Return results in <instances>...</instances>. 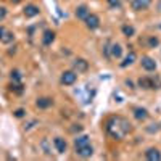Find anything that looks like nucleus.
I'll use <instances>...</instances> for the list:
<instances>
[{"instance_id":"obj_24","label":"nucleus","mask_w":161,"mask_h":161,"mask_svg":"<svg viewBox=\"0 0 161 161\" xmlns=\"http://www.w3.org/2000/svg\"><path fill=\"white\" fill-rule=\"evenodd\" d=\"M108 5L113 8H118V7H121V0H108Z\"/></svg>"},{"instance_id":"obj_5","label":"nucleus","mask_w":161,"mask_h":161,"mask_svg":"<svg viewBox=\"0 0 161 161\" xmlns=\"http://www.w3.org/2000/svg\"><path fill=\"white\" fill-rule=\"evenodd\" d=\"M152 5V0H132L130 7L134 11H143Z\"/></svg>"},{"instance_id":"obj_30","label":"nucleus","mask_w":161,"mask_h":161,"mask_svg":"<svg viewBox=\"0 0 161 161\" xmlns=\"http://www.w3.org/2000/svg\"><path fill=\"white\" fill-rule=\"evenodd\" d=\"M10 2H11V3H19L21 0H10Z\"/></svg>"},{"instance_id":"obj_2","label":"nucleus","mask_w":161,"mask_h":161,"mask_svg":"<svg viewBox=\"0 0 161 161\" xmlns=\"http://www.w3.org/2000/svg\"><path fill=\"white\" fill-rule=\"evenodd\" d=\"M76 80H77V73H74V71H64L60 77V82L63 86H73Z\"/></svg>"},{"instance_id":"obj_10","label":"nucleus","mask_w":161,"mask_h":161,"mask_svg":"<svg viewBox=\"0 0 161 161\" xmlns=\"http://www.w3.org/2000/svg\"><path fill=\"white\" fill-rule=\"evenodd\" d=\"M145 158L148 161H161V152L158 148H148L145 152Z\"/></svg>"},{"instance_id":"obj_12","label":"nucleus","mask_w":161,"mask_h":161,"mask_svg":"<svg viewBox=\"0 0 161 161\" xmlns=\"http://www.w3.org/2000/svg\"><path fill=\"white\" fill-rule=\"evenodd\" d=\"M121 55H123V47H121L119 44H111L110 45V58H121Z\"/></svg>"},{"instance_id":"obj_21","label":"nucleus","mask_w":161,"mask_h":161,"mask_svg":"<svg viewBox=\"0 0 161 161\" xmlns=\"http://www.w3.org/2000/svg\"><path fill=\"white\" fill-rule=\"evenodd\" d=\"M21 79H23V76H21V73L18 69L11 71V80H13V82H21Z\"/></svg>"},{"instance_id":"obj_29","label":"nucleus","mask_w":161,"mask_h":161,"mask_svg":"<svg viewBox=\"0 0 161 161\" xmlns=\"http://www.w3.org/2000/svg\"><path fill=\"white\" fill-rule=\"evenodd\" d=\"M126 86H129V87H130V89H134V84H132V82H130V80H129V79H127V80H126Z\"/></svg>"},{"instance_id":"obj_1","label":"nucleus","mask_w":161,"mask_h":161,"mask_svg":"<svg viewBox=\"0 0 161 161\" xmlns=\"http://www.w3.org/2000/svg\"><path fill=\"white\" fill-rule=\"evenodd\" d=\"M106 132L116 140L124 139L126 134L130 132V123L123 116H113L106 121Z\"/></svg>"},{"instance_id":"obj_8","label":"nucleus","mask_w":161,"mask_h":161,"mask_svg":"<svg viewBox=\"0 0 161 161\" xmlns=\"http://www.w3.org/2000/svg\"><path fill=\"white\" fill-rule=\"evenodd\" d=\"M39 13H40V10H39L37 5L29 3V5H26V7H24V16H26V18H34V16L39 15Z\"/></svg>"},{"instance_id":"obj_14","label":"nucleus","mask_w":161,"mask_h":161,"mask_svg":"<svg viewBox=\"0 0 161 161\" xmlns=\"http://www.w3.org/2000/svg\"><path fill=\"white\" fill-rule=\"evenodd\" d=\"M139 87H142V89H158L150 77H140L139 79Z\"/></svg>"},{"instance_id":"obj_3","label":"nucleus","mask_w":161,"mask_h":161,"mask_svg":"<svg viewBox=\"0 0 161 161\" xmlns=\"http://www.w3.org/2000/svg\"><path fill=\"white\" fill-rule=\"evenodd\" d=\"M87 69H89V63H87L84 58H76V60L73 61V71H74V73L80 74V73H86Z\"/></svg>"},{"instance_id":"obj_16","label":"nucleus","mask_w":161,"mask_h":161,"mask_svg":"<svg viewBox=\"0 0 161 161\" xmlns=\"http://www.w3.org/2000/svg\"><path fill=\"white\" fill-rule=\"evenodd\" d=\"M134 118L139 119V121H145L147 118H148V111H147L145 108H134Z\"/></svg>"},{"instance_id":"obj_4","label":"nucleus","mask_w":161,"mask_h":161,"mask_svg":"<svg viewBox=\"0 0 161 161\" xmlns=\"http://www.w3.org/2000/svg\"><path fill=\"white\" fill-rule=\"evenodd\" d=\"M84 21H86V26H87L89 29H97L98 26H100V18L95 15V13H89Z\"/></svg>"},{"instance_id":"obj_25","label":"nucleus","mask_w":161,"mask_h":161,"mask_svg":"<svg viewBox=\"0 0 161 161\" xmlns=\"http://www.w3.org/2000/svg\"><path fill=\"white\" fill-rule=\"evenodd\" d=\"M7 18V8L5 7H0V21H3Z\"/></svg>"},{"instance_id":"obj_7","label":"nucleus","mask_w":161,"mask_h":161,"mask_svg":"<svg viewBox=\"0 0 161 161\" xmlns=\"http://www.w3.org/2000/svg\"><path fill=\"white\" fill-rule=\"evenodd\" d=\"M142 68L145 71H155L156 69V61L152 57H142Z\"/></svg>"},{"instance_id":"obj_11","label":"nucleus","mask_w":161,"mask_h":161,"mask_svg":"<svg viewBox=\"0 0 161 161\" xmlns=\"http://www.w3.org/2000/svg\"><path fill=\"white\" fill-rule=\"evenodd\" d=\"M53 145H55V148H57L58 153H64L66 148H68V143H66V140L61 139V137H55V139H53Z\"/></svg>"},{"instance_id":"obj_17","label":"nucleus","mask_w":161,"mask_h":161,"mask_svg":"<svg viewBox=\"0 0 161 161\" xmlns=\"http://www.w3.org/2000/svg\"><path fill=\"white\" fill-rule=\"evenodd\" d=\"M90 143V139L89 136H79L74 139V148H79V147H84V145H89Z\"/></svg>"},{"instance_id":"obj_26","label":"nucleus","mask_w":161,"mask_h":161,"mask_svg":"<svg viewBox=\"0 0 161 161\" xmlns=\"http://www.w3.org/2000/svg\"><path fill=\"white\" fill-rule=\"evenodd\" d=\"M24 113H26V111H24L23 108H19V110H16V111H15V116H16V118H23V116H24Z\"/></svg>"},{"instance_id":"obj_6","label":"nucleus","mask_w":161,"mask_h":161,"mask_svg":"<svg viewBox=\"0 0 161 161\" xmlns=\"http://www.w3.org/2000/svg\"><path fill=\"white\" fill-rule=\"evenodd\" d=\"M76 155L80 156V158H90L93 155V148L92 145H84V147H79V148H76Z\"/></svg>"},{"instance_id":"obj_23","label":"nucleus","mask_w":161,"mask_h":161,"mask_svg":"<svg viewBox=\"0 0 161 161\" xmlns=\"http://www.w3.org/2000/svg\"><path fill=\"white\" fill-rule=\"evenodd\" d=\"M148 45H150V47H158V45H159L158 37H150V39H148Z\"/></svg>"},{"instance_id":"obj_15","label":"nucleus","mask_w":161,"mask_h":161,"mask_svg":"<svg viewBox=\"0 0 161 161\" xmlns=\"http://www.w3.org/2000/svg\"><path fill=\"white\" fill-rule=\"evenodd\" d=\"M89 8H87V5H79L77 8H76V18L77 19H86V16L89 15Z\"/></svg>"},{"instance_id":"obj_22","label":"nucleus","mask_w":161,"mask_h":161,"mask_svg":"<svg viewBox=\"0 0 161 161\" xmlns=\"http://www.w3.org/2000/svg\"><path fill=\"white\" fill-rule=\"evenodd\" d=\"M10 89H11L13 92H16V93H21V92H23V86H21L19 82H13V84L10 86Z\"/></svg>"},{"instance_id":"obj_20","label":"nucleus","mask_w":161,"mask_h":161,"mask_svg":"<svg viewBox=\"0 0 161 161\" xmlns=\"http://www.w3.org/2000/svg\"><path fill=\"white\" fill-rule=\"evenodd\" d=\"M123 34L127 36V37H132L136 34V29H134V26H130V24H124L123 26Z\"/></svg>"},{"instance_id":"obj_19","label":"nucleus","mask_w":161,"mask_h":161,"mask_svg":"<svg viewBox=\"0 0 161 161\" xmlns=\"http://www.w3.org/2000/svg\"><path fill=\"white\" fill-rule=\"evenodd\" d=\"M13 40H15V34H13L11 31H8V29H7V31L3 32L2 39H0V42H2V44H11Z\"/></svg>"},{"instance_id":"obj_9","label":"nucleus","mask_w":161,"mask_h":161,"mask_svg":"<svg viewBox=\"0 0 161 161\" xmlns=\"http://www.w3.org/2000/svg\"><path fill=\"white\" fill-rule=\"evenodd\" d=\"M36 105H37V108H40V110H47V108H50V106L53 105V100L50 97H39Z\"/></svg>"},{"instance_id":"obj_18","label":"nucleus","mask_w":161,"mask_h":161,"mask_svg":"<svg viewBox=\"0 0 161 161\" xmlns=\"http://www.w3.org/2000/svg\"><path fill=\"white\" fill-rule=\"evenodd\" d=\"M136 60H137L136 52H129V53H127V57L124 58V61L121 63V68H127V66H129V64H132Z\"/></svg>"},{"instance_id":"obj_13","label":"nucleus","mask_w":161,"mask_h":161,"mask_svg":"<svg viewBox=\"0 0 161 161\" xmlns=\"http://www.w3.org/2000/svg\"><path fill=\"white\" fill-rule=\"evenodd\" d=\"M53 40H55V32H53L52 29H45L44 36H42V44L47 47V45H52Z\"/></svg>"},{"instance_id":"obj_27","label":"nucleus","mask_w":161,"mask_h":161,"mask_svg":"<svg viewBox=\"0 0 161 161\" xmlns=\"http://www.w3.org/2000/svg\"><path fill=\"white\" fill-rule=\"evenodd\" d=\"M76 130H77V132H80V130H82V126L76 124V127H73V129H71V132H76Z\"/></svg>"},{"instance_id":"obj_28","label":"nucleus","mask_w":161,"mask_h":161,"mask_svg":"<svg viewBox=\"0 0 161 161\" xmlns=\"http://www.w3.org/2000/svg\"><path fill=\"white\" fill-rule=\"evenodd\" d=\"M7 29L3 28V26H0V39H2V36H3V32H5Z\"/></svg>"}]
</instances>
